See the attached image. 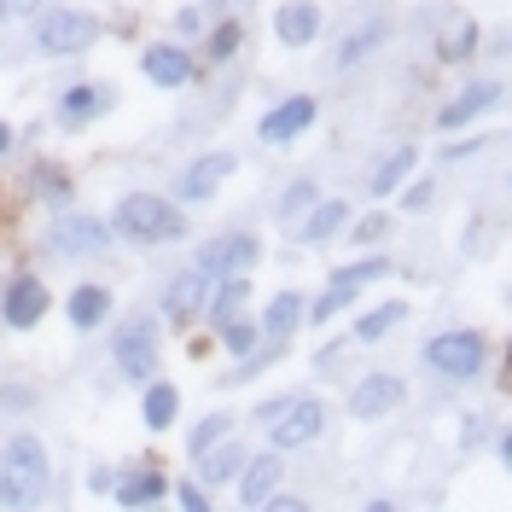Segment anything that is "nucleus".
Masks as SVG:
<instances>
[{"instance_id":"obj_29","label":"nucleus","mask_w":512,"mask_h":512,"mask_svg":"<svg viewBox=\"0 0 512 512\" xmlns=\"http://www.w3.org/2000/svg\"><path fill=\"white\" fill-rule=\"evenodd\" d=\"M408 169H414V146H396V152H390V158L373 169V192H379V198H384V192H396Z\"/></svg>"},{"instance_id":"obj_32","label":"nucleus","mask_w":512,"mask_h":512,"mask_svg":"<svg viewBox=\"0 0 512 512\" xmlns=\"http://www.w3.org/2000/svg\"><path fill=\"white\" fill-rule=\"evenodd\" d=\"M256 338H262V326H251L245 315L222 326V350H233V355H251V350H256Z\"/></svg>"},{"instance_id":"obj_23","label":"nucleus","mask_w":512,"mask_h":512,"mask_svg":"<svg viewBox=\"0 0 512 512\" xmlns=\"http://www.w3.org/2000/svg\"><path fill=\"white\" fill-rule=\"evenodd\" d=\"M163 489H169V483H163V472H134V478H123L111 495H117L128 512H140V507H158Z\"/></svg>"},{"instance_id":"obj_10","label":"nucleus","mask_w":512,"mask_h":512,"mask_svg":"<svg viewBox=\"0 0 512 512\" xmlns=\"http://www.w3.org/2000/svg\"><path fill=\"white\" fill-rule=\"evenodd\" d=\"M233 169H239V158H233V152H210V158H198L187 175L175 181V192H181L187 204H204V198H216V187H222Z\"/></svg>"},{"instance_id":"obj_31","label":"nucleus","mask_w":512,"mask_h":512,"mask_svg":"<svg viewBox=\"0 0 512 512\" xmlns=\"http://www.w3.org/2000/svg\"><path fill=\"white\" fill-rule=\"evenodd\" d=\"M384 274H390V262H384V256H367V262H350V268H338V274H332V286L361 291L367 280H384Z\"/></svg>"},{"instance_id":"obj_21","label":"nucleus","mask_w":512,"mask_h":512,"mask_svg":"<svg viewBox=\"0 0 512 512\" xmlns=\"http://www.w3.org/2000/svg\"><path fill=\"white\" fill-rule=\"evenodd\" d=\"M245 303H251V274H222V291L204 303V315L216 320V326H227V320L245 315Z\"/></svg>"},{"instance_id":"obj_3","label":"nucleus","mask_w":512,"mask_h":512,"mask_svg":"<svg viewBox=\"0 0 512 512\" xmlns=\"http://www.w3.org/2000/svg\"><path fill=\"white\" fill-rule=\"evenodd\" d=\"M99 41V18L94 12H76V6H53L41 24H35V47L53 53V59H76Z\"/></svg>"},{"instance_id":"obj_17","label":"nucleus","mask_w":512,"mask_h":512,"mask_svg":"<svg viewBox=\"0 0 512 512\" xmlns=\"http://www.w3.org/2000/svg\"><path fill=\"white\" fill-rule=\"evenodd\" d=\"M489 105H501V82H478V88H466L454 105H443V111H437V128L472 123V117H478V111H489Z\"/></svg>"},{"instance_id":"obj_26","label":"nucleus","mask_w":512,"mask_h":512,"mask_svg":"<svg viewBox=\"0 0 512 512\" xmlns=\"http://www.w3.org/2000/svg\"><path fill=\"white\" fill-rule=\"evenodd\" d=\"M373 47H384V24H361L355 35H344L338 41V70H350V64H361Z\"/></svg>"},{"instance_id":"obj_13","label":"nucleus","mask_w":512,"mask_h":512,"mask_svg":"<svg viewBox=\"0 0 512 512\" xmlns=\"http://www.w3.org/2000/svg\"><path fill=\"white\" fill-rule=\"evenodd\" d=\"M274 35H280L286 47H309L320 35V6L315 0H286V6L274 12Z\"/></svg>"},{"instance_id":"obj_7","label":"nucleus","mask_w":512,"mask_h":512,"mask_svg":"<svg viewBox=\"0 0 512 512\" xmlns=\"http://www.w3.org/2000/svg\"><path fill=\"white\" fill-rule=\"evenodd\" d=\"M105 239H111V222H99V216H59L47 233L53 256H94L105 251Z\"/></svg>"},{"instance_id":"obj_2","label":"nucleus","mask_w":512,"mask_h":512,"mask_svg":"<svg viewBox=\"0 0 512 512\" xmlns=\"http://www.w3.org/2000/svg\"><path fill=\"white\" fill-rule=\"evenodd\" d=\"M111 233H123L134 245H175V239H187V216L158 192H128L111 210Z\"/></svg>"},{"instance_id":"obj_6","label":"nucleus","mask_w":512,"mask_h":512,"mask_svg":"<svg viewBox=\"0 0 512 512\" xmlns=\"http://www.w3.org/2000/svg\"><path fill=\"white\" fill-rule=\"evenodd\" d=\"M326 431V402L320 396H297L280 408V425H274V454H286V448H309Z\"/></svg>"},{"instance_id":"obj_44","label":"nucleus","mask_w":512,"mask_h":512,"mask_svg":"<svg viewBox=\"0 0 512 512\" xmlns=\"http://www.w3.org/2000/svg\"><path fill=\"white\" fill-rule=\"evenodd\" d=\"M6 146H12V128L0 123V152H6Z\"/></svg>"},{"instance_id":"obj_37","label":"nucleus","mask_w":512,"mask_h":512,"mask_svg":"<svg viewBox=\"0 0 512 512\" xmlns=\"http://www.w3.org/2000/svg\"><path fill=\"white\" fill-rule=\"evenodd\" d=\"M175 495H181V512H210V495H204L198 483H181Z\"/></svg>"},{"instance_id":"obj_24","label":"nucleus","mask_w":512,"mask_h":512,"mask_svg":"<svg viewBox=\"0 0 512 512\" xmlns=\"http://www.w3.org/2000/svg\"><path fill=\"white\" fill-rule=\"evenodd\" d=\"M140 414H146V425H152V431L175 425V414H181V390L152 379V384H146V402H140Z\"/></svg>"},{"instance_id":"obj_41","label":"nucleus","mask_w":512,"mask_h":512,"mask_svg":"<svg viewBox=\"0 0 512 512\" xmlns=\"http://www.w3.org/2000/svg\"><path fill=\"white\" fill-rule=\"evenodd\" d=\"M379 233H384V216H367V222L355 227V245H373Z\"/></svg>"},{"instance_id":"obj_14","label":"nucleus","mask_w":512,"mask_h":512,"mask_svg":"<svg viewBox=\"0 0 512 512\" xmlns=\"http://www.w3.org/2000/svg\"><path fill=\"white\" fill-rule=\"evenodd\" d=\"M239 472H245V478H239V501H245V507H262V501H268V495L280 489V454L268 448V454L245 460Z\"/></svg>"},{"instance_id":"obj_33","label":"nucleus","mask_w":512,"mask_h":512,"mask_svg":"<svg viewBox=\"0 0 512 512\" xmlns=\"http://www.w3.org/2000/svg\"><path fill=\"white\" fill-rule=\"evenodd\" d=\"M35 198H47V204H70V175H59V169H47V163H41V169H35Z\"/></svg>"},{"instance_id":"obj_4","label":"nucleus","mask_w":512,"mask_h":512,"mask_svg":"<svg viewBox=\"0 0 512 512\" xmlns=\"http://www.w3.org/2000/svg\"><path fill=\"white\" fill-rule=\"evenodd\" d=\"M419 355H425V367L443 373V379H478L489 344H483V332H472V326H454V332H437Z\"/></svg>"},{"instance_id":"obj_5","label":"nucleus","mask_w":512,"mask_h":512,"mask_svg":"<svg viewBox=\"0 0 512 512\" xmlns=\"http://www.w3.org/2000/svg\"><path fill=\"white\" fill-rule=\"evenodd\" d=\"M111 355H117V367L128 379H140V384L158 379V326H152V315H128L111 332Z\"/></svg>"},{"instance_id":"obj_27","label":"nucleus","mask_w":512,"mask_h":512,"mask_svg":"<svg viewBox=\"0 0 512 512\" xmlns=\"http://www.w3.org/2000/svg\"><path fill=\"white\" fill-rule=\"evenodd\" d=\"M256 256H262V245H256L251 233H227L222 239V274H251Z\"/></svg>"},{"instance_id":"obj_8","label":"nucleus","mask_w":512,"mask_h":512,"mask_svg":"<svg viewBox=\"0 0 512 512\" xmlns=\"http://www.w3.org/2000/svg\"><path fill=\"white\" fill-rule=\"evenodd\" d=\"M402 396H408V390H402L396 373H367V379L350 390V414L355 419H384V414L402 408Z\"/></svg>"},{"instance_id":"obj_36","label":"nucleus","mask_w":512,"mask_h":512,"mask_svg":"<svg viewBox=\"0 0 512 512\" xmlns=\"http://www.w3.org/2000/svg\"><path fill=\"white\" fill-rule=\"evenodd\" d=\"M233 47H239V24H222V30L210 35V59H216V64L233 59Z\"/></svg>"},{"instance_id":"obj_38","label":"nucleus","mask_w":512,"mask_h":512,"mask_svg":"<svg viewBox=\"0 0 512 512\" xmlns=\"http://www.w3.org/2000/svg\"><path fill=\"white\" fill-rule=\"evenodd\" d=\"M30 12H41V0H0V18L12 24V18H30Z\"/></svg>"},{"instance_id":"obj_20","label":"nucleus","mask_w":512,"mask_h":512,"mask_svg":"<svg viewBox=\"0 0 512 512\" xmlns=\"http://www.w3.org/2000/svg\"><path fill=\"white\" fill-rule=\"evenodd\" d=\"M478 18H466V12H448L443 18V41H437V53H443L448 64H460V59H472L478 53Z\"/></svg>"},{"instance_id":"obj_35","label":"nucleus","mask_w":512,"mask_h":512,"mask_svg":"<svg viewBox=\"0 0 512 512\" xmlns=\"http://www.w3.org/2000/svg\"><path fill=\"white\" fill-rule=\"evenodd\" d=\"M315 204V181H291V192L280 198V216H297V210H309Z\"/></svg>"},{"instance_id":"obj_25","label":"nucleus","mask_w":512,"mask_h":512,"mask_svg":"<svg viewBox=\"0 0 512 512\" xmlns=\"http://www.w3.org/2000/svg\"><path fill=\"white\" fill-rule=\"evenodd\" d=\"M309 315V303L297 297V291H280L274 303H268V315H262V332H274V338H286V332H297V320Z\"/></svg>"},{"instance_id":"obj_34","label":"nucleus","mask_w":512,"mask_h":512,"mask_svg":"<svg viewBox=\"0 0 512 512\" xmlns=\"http://www.w3.org/2000/svg\"><path fill=\"white\" fill-rule=\"evenodd\" d=\"M350 303H355V291H344V286H326V297H320V303L309 309V315H315V320H332L338 309H350Z\"/></svg>"},{"instance_id":"obj_39","label":"nucleus","mask_w":512,"mask_h":512,"mask_svg":"<svg viewBox=\"0 0 512 512\" xmlns=\"http://www.w3.org/2000/svg\"><path fill=\"white\" fill-rule=\"evenodd\" d=\"M425 204H431V181H414L402 192V210H425Z\"/></svg>"},{"instance_id":"obj_22","label":"nucleus","mask_w":512,"mask_h":512,"mask_svg":"<svg viewBox=\"0 0 512 512\" xmlns=\"http://www.w3.org/2000/svg\"><path fill=\"white\" fill-rule=\"evenodd\" d=\"M239 466H245V448L239 443H216L198 454V472H204V483H233L239 478Z\"/></svg>"},{"instance_id":"obj_9","label":"nucleus","mask_w":512,"mask_h":512,"mask_svg":"<svg viewBox=\"0 0 512 512\" xmlns=\"http://www.w3.org/2000/svg\"><path fill=\"white\" fill-rule=\"evenodd\" d=\"M0 315H6L12 332H30L35 320L47 315V286H41L35 274H18V280L6 286V297H0Z\"/></svg>"},{"instance_id":"obj_18","label":"nucleus","mask_w":512,"mask_h":512,"mask_svg":"<svg viewBox=\"0 0 512 512\" xmlns=\"http://www.w3.org/2000/svg\"><path fill=\"white\" fill-rule=\"evenodd\" d=\"M105 88H88V82H76V88H64L59 94V123L64 128H82V123H94L99 111H105Z\"/></svg>"},{"instance_id":"obj_16","label":"nucleus","mask_w":512,"mask_h":512,"mask_svg":"<svg viewBox=\"0 0 512 512\" xmlns=\"http://www.w3.org/2000/svg\"><path fill=\"white\" fill-rule=\"evenodd\" d=\"M64 315H70L76 332H94V326H105V315H111V291L105 286H76L70 303H64Z\"/></svg>"},{"instance_id":"obj_40","label":"nucleus","mask_w":512,"mask_h":512,"mask_svg":"<svg viewBox=\"0 0 512 512\" xmlns=\"http://www.w3.org/2000/svg\"><path fill=\"white\" fill-rule=\"evenodd\" d=\"M262 512H309V507H303L297 495H268V501H262Z\"/></svg>"},{"instance_id":"obj_30","label":"nucleus","mask_w":512,"mask_h":512,"mask_svg":"<svg viewBox=\"0 0 512 512\" xmlns=\"http://www.w3.org/2000/svg\"><path fill=\"white\" fill-rule=\"evenodd\" d=\"M227 437H233V419H227V414H210V419H198V425H192V437H187L192 460H198V454H204V448L227 443Z\"/></svg>"},{"instance_id":"obj_42","label":"nucleus","mask_w":512,"mask_h":512,"mask_svg":"<svg viewBox=\"0 0 512 512\" xmlns=\"http://www.w3.org/2000/svg\"><path fill=\"white\" fill-rule=\"evenodd\" d=\"M88 489H94V495H111V489H117V478H111V472H94V478H88Z\"/></svg>"},{"instance_id":"obj_11","label":"nucleus","mask_w":512,"mask_h":512,"mask_svg":"<svg viewBox=\"0 0 512 512\" xmlns=\"http://www.w3.org/2000/svg\"><path fill=\"white\" fill-rule=\"evenodd\" d=\"M204 303H210V280H204L198 268L175 274V280L163 286V315H169V320H181V326L204 315Z\"/></svg>"},{"instance_id":"obj_43","label":"nucleus","mask_w":512,"mask_h":512,"mask_svg":"<svg viewBox=\"0 0 512 512\" xmlns=\"http://www.w3.org/2000/svg\"><path fill=\"white\" fill-rule=\"evenodd\" d=\"M367 512H396V501H373V507H367Z\"/></svg>"},{"instance_id":"obj_1","label":"nucleus","mask_w":512,"mask_h":512,"mask_svg":"<svg viewBox=\"0 0 512 512\" xmlns=\"http://www.w3.org/2000/svg\"><path fill=\"white\" fill-rule=\"evenodd\" d=\"M53 489V466H47V448L35 431H18L6 454H0V501L6 512H35Z\"/></svg>"},{"instance_id":"obj_28","label":"nucleus","mask_w":512,"mask_h":512,"mask_svg":"<svg viewBox=\"0 0 512 512\" xmlns=\"http://www.w3.org/2000/svg\"><path fill=\"white\" fill-rule=\"evenodd\" d=\"M402 315H408V303H384V309H367V315L355 320V338H361V344H379L390 326H402Z\"/></svg>"},{"instance_id":"obj_15","label":"nucleus","mask_w":512,"mask_h":512,"mask_svg":"<svg viewBox=\"0 0 512 512\" xmlns=\"http://www.w3.org/2000/svg\"><path fill=\"white\" fill-rule=\"evenodd\" d=\"M140 70H146V82H158V88H181L192 76V59L181 53V47H169V41H158V47H146V59H140Z\"/></svg>"},{"instance_id":"obj_12","label":"nucleus","mask_w":512,"mask_h":512,"mask_svg":"<svg viewBox=\"0 0 512 512\" xmlns=\"http://www.w3.org/2000/svg\"><path fill=\"white\" fill-rule=\"evenodd\" d=\"M309 123H315V99H309V94H291L286 105H274V111L262 117V140H268V146H291V140H297Z\"/></svg>"},{"instance_id":"obj_19","label":"nucleus","mask_w":512,"mask_h":512,"mask_svg":"<svg viewBox=\"0 0 512 512\" xmlns=\"http://www.w3.org/2000/svg\"><path fill=\"white\" fill-rule=\"evenodd\" d=\"M309 210H315V216L303 222V245H326L332 233L350 227V204H344V198H315Z\"/></svg>"}]
</instances>
